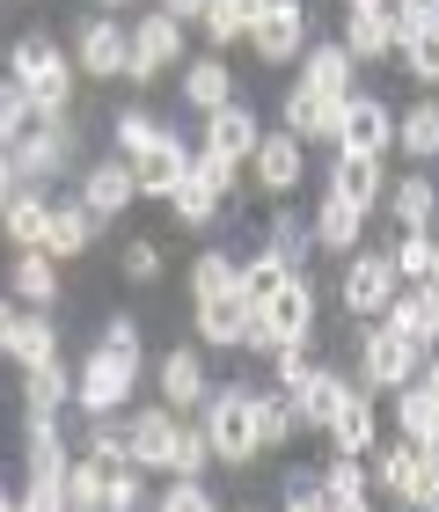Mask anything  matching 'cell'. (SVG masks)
<instances>
[{"label":"cell","mask_w":439,"mask_h":512,"mask_svg":"<svg viewBox=\"0 0 439 512\" xmlns=\"http://www.w3.org/2000/svg\"><path fill=\"white\" fill-rule=\"evenodd\" d=\"M257 147H264V132H257V118H249V110H235V103H227L220 118H205V154H213V161H227V169L257 161Z\"/></svg>","instance_id":"7c38bea8"},{"label":"cell","mask_w":439,"mask_h":512,"mask_svg":"<svg viewBox=\"0 0 439 512\" xmlns=\"http://www.w3.org/2000/svg\"><path fill=\"white\" fill-rule=\"evenodd\" d=\"M0 512H30V498H8V505H0Z\"/></svg>","instance_id":"91938a15"},{"label":"cell","mask_w":439,"mask_h":512,"mask_svg":"<svg viewBox=\"0 0 439 512\" xmlns=\"http://www.w3.org/2000/svg\"><path fill=\"white\" fill-rule=\"evenodd\" d=\"M286 432H293V403H286V395H257V439L279 447Z\"/></svg>","instance_id":"b9f144b4"},{"label":"cell","mask_w":439,"mask_h":512,"mask_svg":"<svg viewBox=\"0 0 439 512\" xmlns=\"http://www.w3.org/2000/svg\"><path fill=\"white\" fill-rule=\"evenodd\" d=\"M103 512H140V476H132V469H110V498H103Z\"/></svg>","instance_id":"c3c4849f"},{"label":"cell","mask_w":439,"mask_h":512,"mask_svg":"<svg viewBox=\"0 0 439 512\" xmlns=\"http://www.w3.org/2000/svg\"><path fill=\"white\" fill-rule=\"evenodd\" d=\"M396 417H403V432H410V447L439 425V403H432V388L418 381V388H403V403H396Z\"/></svg>","instance_id":"74e56055"},{"label":"cell","mask_w":439,"mask_h":512,"mask_svg":"<svg viewBox=\"0 0 439 512\" xmlns=\"http://www.w3.org/2000/svg\"><path fill=\"white\" fill-rule=\"evenodd\" d=\"M257 183H264V191H293V183H300V139H293V132H264V147H257Z\"/></svg>","instance_id":"7402d4cb"},{"label":"cell","mask_w":439,"mask_h":512,"mask_svg":"<svg viewBox=\"0 0 439 512\" xmlns=\"http://www.w3.org/2000/svg\"><path fill=\"white\" fill-rule=\"evenodd\" d=\"M191 176H198V169H191V147L169 132V139H161V147L140 161V198H176Z\"/></svg>","instance_id":"9a60e30c"},{"label":"cell","mask_w":439,"mask_h":512,"mask_svg":"<svg viewBox=\"0 0 439 512\" xmlns=\"http://www.w3.org/2000/svg\"><path fill=\"white\" fill-rule=\"evenodd\" d=\"M286 512H330V498H322V491H293Z\"/></svg>","instance_id":"9f6ffc18"},{"label":"cell","mask_w":439,"mask_h":512,"mask_svg":"<svg viewBox=\"0 0 439 512\" xmlns=\"http://www.w3.org/2000/svg\"><path fill=\"white\" fill-rule=\"evenodd\" d=\"M52 264H59V256H44V249H30V256L15 264V286H22V300H30V308H44V300L59 293V286H52Z\"/></svg>","instance_id":"d590c367"},{"label":"cell","mask_w":439,"mask_h":512,"mask_svg":"<svg viewBox=\"0 0 439 512\" xmlns=\"http://www.w3.org/2000/svg\"><path fill=\"white\" fill-rule=\"evenodd\" d=\"M300 249H308V227H300V220H279V235H271V256H279V264H300Z\"/></svg>","instance_id":"681fc988"},{"label":"cell","mask_w":439,"mask_h":512,"mask_svg":"<svg viewBox=\"0 0 439 512\" xmlns=\"http://www.w3.org/2000/svg\"><path fill=\"white\" fill-rule=\"evenodd\" d=\"M81 66L88 74H132V37L118 22H88L81 30Z\"/></svg>","instance_id":"d6986e66"},{"label":"cell","mask_w":439,"mask_h":512,"mask_svg":"<svg viewBox=\"0 0 439 512\" xmlns=\"http://www.w3.org/2000/svg\"><path fill=\"white\" fill-rule=\"evenodd\" d=\"M432 286H439V249H432Z\"/></svg>","instance_id":"6125c7cd"},{"label":"cell","mask_w":439,"mask_h":512,"mask_svg":"<svg viewBox=\"0 0 439 512\" xmlns=\"http://www.w3.org/2000/svg\"><path fill=\"white\" fill-rule=\"evenodd\" d=\"M330 512H374V498H330Z\"/></svg>","instance_id":"680465c9"},{"label":"cell","mask_w":439,"mask_h":512,"mask_svg":"<svg viewBox=\"0 0 439 512\" xmlns=\"http://www.w3.org/2000/svg\"><path fill=\"white\" fill-rule=\"evenodd\" d=\"M191 286H198V300L242 293V264H227V256H198V264H191Z\"/></svg>","instance_id":"836d02e7"},{"label":"cell","mask_w":439,"mask_h":512,"mask_svg":"<svg viewBox=\"0 0 439 512\" xmlns=\"http://www.w3.org/2000/svg\"><path fill=\"white\" fill-rule=\"evenodd\" d=\"M249 37H257V59H271V66L300 59L308 52V44H300L308 37V15H300L293 0H264V8H249Z\"/></svg>","instance_id":"8992f818"},{"label":"cell","mask_w":439,"mask_h":512,"mask_svg":"<svg viewBox=\"0 0 439 512\" xmlns=\"http://www.w3.org/2000/svg\"><path fill=\"white\" fill-rule=\"evenodd\" d=\"M388 330H403L410 344H432V337H439V286L403 293L396 308H388Z\"/></svg>","instance_id":"603a6c76"},{"label":"cell","mask_w":439,"mask_h":512,"mask_svg":"<svg viewBox=\"0 0 439 512\" xmlns=\"http://www.w3.org/2000/svg\"><path fill=\"white\" fill-rule=\"evenodd\" d=\"M396 256H359L352 271H344V308L352 315H388L403 300V286H396Z\"/></svg>","instance_id":"ba28073f"},{"label":"cell","mask_w":439,"mask_h":512,"mask_svg":"<svg viewBox=\"0 0 439 512\" xmlns=\"http://www.w3.org/2000/svg\"><path fill=\"white\" fill-rule=\"evenodd\" d=\"M425 388H432V403H439V359H432V381H425Z\"/></svg>","instance_id":"94428289"},{"label":"cell","mask_w":439,"mask_h":512,"mask_svg":"<svg viewBox=\"0 0 439 512\" xmlns=\"http://www.w3.org/2000/svg\"><path fill=\"white\" fill-rule=\"evenodd\" d=\"M44 235H52V205L30 198V191H15L8 198V242L30 256V249H44Z\"/></svg>","instance_id":"484cf974"},{"label":"cell","mask_w":439,"mask_h":512,"mask_svg":"<svg viewBox=\"0 0 439 512\" xmlns=\"http://www.w3.org/2000/svg\"><path fill=\"white\" fill-rule=\"evenodd\" d=\"M418 352L425 344H410L403 330H381L366 337V388H410V374H418Z\"/></svg>","instance_id":"9c48e42d"},{"label":"cell","mask_w":439,"mask_h":512,"mask_svg":"<svg viewBox=\"0 0 439 512\" xmlns=\"http://www.w3.org/2000/svg\"><path fill=\"white\" fill-rule=\"evenodd\" d=\"M169 205H176V220H183V227H205V220L220 213V191H213L205 176H191V183H183V191H176Z\"/></svg>","instance_id":"8d00e7d4"},{"label":"cell","mask_w":439,"mask_h":512,"mask_svg":"<svg viewBox=\"0 0 439 512\" xmlns=\"http://www.w3.org/2000/svg\"><path fill=\"white\" fill-rule=\"evenodd\" d=\"M15 81H22V96H30L37 118H66V103H74V66H66L44 37L15 44Z\"/></svg>","instance_id":"7a4b0ae2"},{"label":"cell","mask_w":439,"mask_h":512,"mask_svg":"<svg viewBox=\"0 0 439 512\" xmlns=\"http://www.w3.org/2000/svg\"><path fill=\"white\" fill-rule=\"evenodd\" d=\"M176 461H183V425H176V410H147L140 425H132V469H169V476H176Z\"/></svg>","instance_id":"8fae6325"},{"label":"cell","mask_w":439,"mask_h":512,"mask_svg":"<svg viewBox=\"0 0 439 512\" xmlns=\"http://www.w3.org/2000/svg\"><path fill=\"white\" fill-rule=\"evenodd\" d=\"M198 337L205 344H249V337H257V308H249V293L198 300Z\"/></svg>","instance_id":"5bb4252c"},{"label":"cell","mask_w":439,"mask_h":512,"mask_svg":"<svg viewBox=\"0 0 439 512\" xmlns=\"http://www.w3.org/2000/svg\"><path fill=\"white\" fill-rule=\"evenodd\" d=\"M205 432H213V447H220V461H257V395L249 388H227V395H213L205 403Z\"/></svg>","instance_id":"277c9868"},{"label":"cell","mask_w":439,"mask_h":512,"mask_svg":"<svg viewBox=\"0 0 439 512\" xmlns=\"http://www.w3.org/2000/svg\"><path fill=\"white\" fill-rule=\"evenodd\" d=\"M205 37H213V44H235V37H249V8H235V0L205 8Z\"/></svg>","instance_id":"bcb514c9"},{"label":"cell","mask_w":439,"mask_h":512,"mask_svg":"<svg viewBox=\"0 0 439 512\" xmlns=\"http://www.w3.org/2000/svg\"><path fill=\"white\" fill-rule=\"evenodd\" d=\"M330 198H344V205H352V213H366V205L381 198V161L337 154V169H330Z\"/></svg>","instance_id":"44dd1931"},{"label":"cell","mask_w":439,"mask_h":512,"mask_svg":"<svg viewBox=\"0 0 439 512\" xmlns=\"http://www.w3.org/2000/svg\"><path fill=\"white\" fill-rule=\"evenodd\" d=\"M308 374H315V366H308V352H279V381H286V388H300Z\"/></svg>","instance_id":"db71d44e"},{"label":"cell","mask_w":439,"mask_h":512,"mask_svg":"<svg viewBox=\"0 0 439 512\" xmlns=\"http://www.w3.org/2000/svg\"><path fill=\"white\" fill-rule=\"evenodd\" d=\"M344 395H352V388H344L337 374H322V366H315V374L293 388V417H308V425H330V417L344 410Z\"/></svg>","instance_id":"cb8c5ba5"},{"label":"cell","mask_w":439,"mask_h":512,"mask_svg":"<svg viewBox=\"0 0 439 512\" xmlns=\"http://www.w3.org/2000/svg\"><path fill=\"white\" fill-rule=\"evenodd\" d=\"M125 271H132V278H154V271H161V249H154V242H132V249H125Z\"/></svg>","instance_id":"816d5d0a"},{"label":"cell","mask_w":439,"mask_h":512,"mask_svg":"<svg viewBox=\"0 0 439 512\" xmlns=\"http://www.w3.org/2000/svg\"><path fill=\"white\" fill-rule=\"evenodd\" d=\"M315 242H322V249H352V242H359V213H352L344 198H330V205L315 213Z\"/></svg>","instance_id":"d6a6232c"},{"label":"cell","mask_w":439,"mask_h":512,"mask_svg":"<svg viewBox=\"0 0 439 512\" xmlns=\"http://www.w3.org/2000/svg\"><path fill=\"white\" fill-rule=\"evenodd\" d=\"M132 381H140V344H132V322L118 315V322L103 330V352L81 366V410H88V417H110V410L132 395Z\"/></svg>","instance_id":"6da1fadb"},{"label":"cell","mask_w":439,"mask_h":512,"mask_svg":"<svg viewBox=\"0 0 439 512\" xmlns=\"http://www.w3.org/2000/svg\"><path fill=\"white\" fill-rule=\"evenodd\" d=\"M308 322H315V293L293 278V286H279V293H271L264 308H257V337H249V344H264L271 359H279V352H300Z\"/></svg>","instance_id":"3957f363"},{"label":"cell","mask_w":439,"mask_h":512,"mask_svg":"<svg viewBox=\"0 0 439 512\" xmlns=\"http://www.w3.org/2000/svg\"><path fill=\"white\" fill-rule=\"evenodd\" d=\"M132 198H140V161H96V169L81 176V205H88L96 220L125 213Z\"/></svg>","instance_id":"30bf717a"},{"label":"cell","mask_w":439,"mask_h":512,"mask_svg":"<svg viewBox=\"0 0 439 512\" xmlns=\"http://www.w3.org/2000/svg\"><path fill=\"white\" fill-rule=\"evenodd\" d=\"M322 498H366V469H359V454H337V461H330V483H322Z\"/></svg>","instance_id":"7dc6e473"},{"label":"cell","mask_w":439,"mask_h":512,"mask_svg":"<svg viewBox=\"0 0 439 512\" xmlns=\"http://www.w3.org/2000/svg\"><path fill=\"white\" fill-rule=\"evenodd\" d=\"M74 395V381H66V366H30V417H59V403Z\"/></svg>","instance_id":"1f68e13d"},{"label":"cell","mask_w":439,"mask_h":512,"mask_svg":"<svg viewBox=\"0 0 439 512\" xmlns=\"http://www.w3.org/2000/svg\"><path fill=\"white\" fill-rule=\"evenodd\" d=\"M403 147L418 154V161L439 154V103H425V110H410V118H403Z\"/></svg>","instance_id":"60d3db41"},{"label":"cell","mask_w":439,"mask_h":512,"mask_svg":"<svg viewBox=\"0 0 439 512\" xmlns=\"http://www.w3.org/2000/svg\"><path fill=\"white\" fill-rule=\"evenodd\" d=\"M52 322H44V315H0V352H8L15 366H52Z\"/></svg>","instance_id":"e0dca14e"},{"label":"cell","mask_w":439,"mask_h":512,"mask_svg":"<svg viewBox=\"0 0 439 512\" xmlns=\"http://www.w3.org/2000/svg\"><path fill=\"white\" fill-rule=\"evenodd\" d=\"M183 96H191V110L220 118V110L235 103V81H227V66H220V59H198L191 74H183Z\"/></svg>","instance_id":"d4e9b609"},{"label":"cell","mask_w":439,"mask_h":512,"mask_svg":"<svg viewBox=\"0 0 439 512\" xmlns=\"http://www.w3.org/2000/svg\"><path fill=\"white\" fill-rule=\"evenodd\" d=\"M403 505L410 512H439V469L418 454V469H410V483H403Z\"/></svg>","instance_id":"f6af8a7d"},{"label":"cell","mask_w":439,"mask_h":512,"mask_svg":"<svg viewBox=\"0 0 439 512\" xmlns=\"http://www.w3.org/2000/svg\"><path fill=\"white\" fill-rule=\"evenodd\" d=\"M198 176H205V183H213V191H227V183H235V169H227V161H213V154H205V161H198Z\"/></svg>","instance_id":"11a10c76"},{"label":"cell","mask_w":439,"mask_h":512,"mask_svg":"<svg viewBox=\"0 0 439 512\" xmlns=\"http://www.w3.org/2000/svg\"><path fill=\"white\" fill-rule=\"evenodd\" d=\"M213 454H220V447H213V432H205V425H183V461H176V476H183V483H198V469H205Z\"/></svg>","instance_id":"7bdbcfd3"},{"label":"cell","mask_w":439,"mask_h":512,"mask_svg":"<svg viewBox=\"0 0 439 512\" xmlns=\"http://www.w3.org/2000/svg\"><path fill=\"white\" fill-rule=\"evenodd\" d=\"M432 235H403V249H396V271L403 278H418V286H432Z\"/></svg>","instance_id":"ee69618b"},{"label":"cell","mask_w":439,"mask_h":512,"mask_svg":"<svg viewBox=\"0 0 439 512\" xmlns=\"http://www.w3.org/2000/svg\"><path fill=\"white\" fill-rule=\"evenodd\" d=\"M396 220H403V235H432V183L418 176V183H403V191H396Z\"/></svg>","instance_id":"f35d334b"},{"label":"cell","mask_w":439,"mask_h":512,"mask_svg":"<svg viewBox=\"0 0 439 512\" xmlns=\"http://www.w3.org/2000/svg\"><path fill=\"white\" fill-rule=\"evenodd\" d=\"M410 74H418V81H439V37H425L418 52H410Z\"/></svg>","instance_id":"f5cc1de1"},{"label":"cell","mask_w":439,"mask_h":512,"mask_svg":"<svg viewBox=\"0 0 439 512\" xmlns=\"http://www.w3.org/2000/svg\"><path fill=\"white\" fill-rule=\"evenodd\" d=\"M176 52H183V22L169 8L147 15L140 30H132V74H140V81H154L161 66H176Z\"/></svg>","instance_id":"4fadbf2b"},{"label":"cell","mask_w":439,"mask_h":512,"mask_svg":"<svg viewBox=\"0 0 439 512\" xmlns=\"http://www.w3.org/2000/svg\"><path fill=\"white\" fill-rule=\"evenodd\" d=\"M103 498H110V469L81 454L74 476H66V505H74V512H103Z\"/></svg>","instance_id":"f546056e"},{"label":"cell","mask_w":439,"mask_h":512,"mask_svg":"<svg viewBox=\"0 0 439 512\" xmlns=\"http://www.w3.org/2000/svg\"><path fill=\"white\" fill-rule=\"evenodd\" d=\"M396 139H403V125L388 118V103H374V96H352V103H344V125H337V147H344V154L381 161Z\"/></svg>","instance_id":"5b68a950"},{"label":"cell","mask_w":439,"mask_h":512,"mask_svg":"<svg viewBox=\"0 0 439 512\" xmlns=\"http://www.w3.org/2000/svg\"><path fill=\"white\" fill-rule=\"evenodd\" d=\"M418 454H425V461H432V469H439V425H432V432L418 439Z\"/></svg>","instance_id":"6f0895ef"},{"label":"cell","mask_w":439,"mask_h":512,"mask_svg":"<svg viewBox=\"0 0 439 512\" xmlns=\"http://www.w3.org/2000/svg\"><path fill=\"white\" fill-rule=\"evenodd\" d=\"M88 242H96V213H88V205H59L52 235H44V256H81Z\"/></svg>","instance_id":"4316f807"},{"label":"cell","mask_w":439,"mask_h":512,"mask_svg":"<svg viewBox=\"0 0 439 512\" xmlns=\"http://www.w3.org/2000/svg\"><path fill=\"white\" fill-rule=\"evenodd\" d=\"M293 278H300V271H293V264H279V256L264 249L257 264H242V293H249V308H264V300L279 293V286H293Z\"/></svg>","instance_id":"4dcf8cb0"},{"label":"cell","mask_w":439,"mask_h":512,"mask_svg":"<svg viewBox=\"0 0 439 512\" xmlns=\"http://www.w3.org/2000/svg\"><path fill=\"white\" fill-rule=\"evenodd\" d=\"M425 37H439V0H410V8H396V44H403V52H418Z\"/></svg>","instance_id":"e575fe53"},{"label":"cell","mask_w":439,"mask_h":512,"mask_svg":"<svg viewBox=\"0 0 439 512\" xmlns=\"http://www.w3.org/2000/svg\"><path fill=\"white\" fill-rule=\"evenodd\" d=\"M330 432H337V454H366V447H374V403L352 388V395H344V410L330 417Z\"/></svg>","instance_id":"83f0119b"},{"label":"cell","mask_w":439,"mask_h":512,"mask_svg":"<svg viewBox=\"0 0 439 512\" xmlns=\"http://www.w3.org/2000/svg\"><path fill=\"white\" fill-rule=\"evenodd\" d=\"M198 388H205L198 352H169V359H161V395H169V410H191V403H198Z\"/></svg>","instance_id":"f1b7e54d"},{"label":"cell","mask_w":439,"mask_h":512,"mask_svg":"<svg viewBox=\"0 0 439 512\" xmlns=\"http://www.w3.org/2000/svg\"><path fill=\"white\" fill-rule=\"evenodd\" d=\"M344 52H352V59L396 52V8H374V0H359V8L344 15Z\"/></svg>","instance_id":"2e32d148"},{"label":"cell","mask_w":439,"mask_h":512,"mask_svg":"<svg viewBox=\"0 0 439 512\" xmlns=\"http://www.w3.org/2000/svg\"><path fill=\"white\" fill-rule=\"evenodd\" d=\"M161 139H169V132H161L154 118H140V110H125V118H118V147H125L132 161H147V154L161 147Z\"/></svg>","instance_id":"ab89813d"},{"label":"cell","mask_w":439,"mask_h":512,"mask_svg":"<svg viewBox=\"0 0 439 512\" xmlns=\"http://www.w3.org/2000/svg\"><path fill=\"white\" fill-rule=\"evenodd\" d=\"M300 81H308L315 96H330V103H352V52H344V44H315Z\"/></svg>","instance_id":"ffe728a7"},{"label":"cell","mask_w":439,"mask_h":512,"mask_svg":"<svg viewBox=\"0 0 439 512\" xmlns=\"http://www.w3.org/2000/svg\"><path fill=\"white\" fill-rule=\"evenodd\" d=\"M66 154H74L66 125H59V118H44L37 132H22L15 147H8V183L22 191V176H59V169H66Z\"/></svg>","instance_id":"52a82bcc"},{"label":"cell","mask_w":439,"mask_h":512,"mask_svg":"<svg viewBox=\"0 0 439 512\" xmlns=\"http://www.w3.org/2000/svg\"><path fill=\"white\" fill-rule=\"evenodd\" d=\"M161 512H220V505H213V498H205V491H198V483H183V476H176V491H169V498H161Z\"/></svg>","instance_id":"f907efd6"},{"label":"cell","mask_w":439,"mask_h":512,"mask_svg":"<svg viewBox=\"0 0 439 512\" xmlns=\"http://www.w3.org/2000/svg\"><path fill=\"white\" fill-rule=\"evenodd\" d=\"M337 125H344V103H330V96H315L308 81H300L293 96H286V132H293V139H330Z\"/></svg>","instance_id":"ac0fdd59"}]
</instances>
